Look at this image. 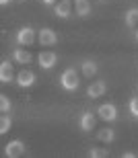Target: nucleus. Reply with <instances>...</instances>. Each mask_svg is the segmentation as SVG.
I'll return each instance as SVG.
<instances>
[{
	"label": "nucleus",
	"mask_w": 138,
	"mask_h": 158,
	"mask_svg": "<svg viewBox=\"0 0 138 158\" xmlns=\"http://www.w3.org/2000/svg\"><path fill=\"white\" fill-rule=\"evenodd\" d=\"M78 74L74 68H66V70L62 72V76H60V86L64 88V90H68V93H72V90H76L78 88Z\"/></svg>",
	"instance_id": "f257e3e1"
},
{
	"label": "nucleus",
	"mask_w": 138,
	"mask_h": 158,
	"mask_svg": "<svg viewBox=\"0 0 138 158\" xmlns=\"http://www.w3.org/2000/svg\"><path fill=\"white\" fill-rule=\"evenodd\" d=\"M97 115H99V119H103V121H115V119H118V107H115L114 103H103V105H99V109H97Z\"/></svg>",
	"instance_id": "f03ea898"
},
{
	"label": "nucleus",
	"mask_w": 138,
	"mask_h": 158,
	"mask_svg": "<svg viewBox=\"0 0 138 158\" xmlns=\"http://www.w3.org/2000/svg\"><path fill=\"white\" fill-rule=\"evenodd\" d=\"M15 39H17L19 45H31L33 41H35V29L33 27H21V29L17 31V35H15Z\"/></svg>",
	"instance_id": "7ed1b4c3"
},
{
	"label": "nucleus",
	"mask_w": 138,
	"mask_h": 158,
	"mask_svg": "<svg viewBox=\"0 0 138 158\" xmlns=\"http://www.w3.org/2000/svg\"><path fill=\"white\" fill-rule=\"evenodd\" d=\"M25 154V142L21 140H12L4 146V156L6 158H19Z\"/></svg>",
	"instance_id": "20e7f679"
},
{
	"label": "nucleus",
	"mask_w": 138,
	"mask_h": 158,
	"mask_svg": "<svg viewBox=\"0 0 138 158\" xmlns=\"http://www.w3.org/2000/svg\"><path fill=\"white\" fill-rule=\"evenodd\" d=\"M37 39H39V43L45 47H52L58 43V33H56L54 29H50V27H45V29L37 31Z\"/></svg>",
	"instance_id": "39448f33"
},
{
	"label": "nucleus",
	"mask_w": 138,
	"mask_h": 158,
	"mask_svg": "<svg viewBox=\"0 0 138 158\" xmlns=\"http://www.w3.org/2000/svg\"><path fill=\"white\" fill-rule=\"evenodd\" d=\"M15 80H17V86H21V88H31L33 86V84H35V74H33V72L31 70H21L17 74V78H15Z\"/></svg>",
	"instance_id": "423d86ee"
},
{
	"label": "nucleus",
	"mask_w": 138,
	"mask_h": 158,
	"mask_svg": "<svg viewBox=\"0 0 138 158\" xmlns=\"http://www.w3.org/2000/svg\"><path fill=\"white\" fill-rule=\"evenodd\" d=\"M105 93H107V84L103 80L91 82L89 88H87V97H89V99H99V97H103Z\"/></svg>",
	"instance_id": "0eeeda50"
},
{
	"label": "nucleus",
	"mask_w": 138,
	"mask_h": 158,
	"mask_svg": "<svg viewBox=\"0 0 138 158\" xmlns=\"http://www.w3.org/2000/svg\"><path fill=\"white\" fill-rule=\"evenodd\" d=\"M39 66H41L43 70H52L56 64H58V56L54 52H41L39 53V58H37Z\"/></svg>",
	"instance_id": "6e6552de"
},
{
	"label": "nucleus",
	"mask_w": 138,
	"mask_h": 158,
	"mask_svg": "<svg viewBox=\"0 0 138 158\" xmlns=\"http://www.w3.org/2000/svg\"><path fill=\"white\" fill-rule=\"evenodd\" d=\"M95 115L91 111H83L80 115H78V127L83 129V131H91V129L95 127Z\"/></svg>",
	"instance_id": "1a4fd4ad"
},
{
	"label": "nucleus",
	"mask_w": 138,
	"mask_h": 158,
	"mask_svg": "<svg viewBox=\"0 0 138 158\" xmlns=\"http://www.w3.org/2000/svg\"><path fill=\"white\" fill-rule=\"evenodd\" d=\"M54 12H56V17H58V19H68V17H70V12H72L70 0H60L58 4H54Z\"/></svg>",
	"instance_id": "9d476101"
},
{
	"label": "nucleus",
	"mask_w": 138,
	"mask_h": 158,
	"mask_svg": "<svg viewBox=\"0 0 138 158\" xmlns=\"http://www.w3.org/2000/svg\"><path fill=\"white\" fill-rule=\"evenodd\" d=\"M0 82H2V84L12 82V66H11L8 60H2V62H0Z\"/></svg>",
	"instance_id": "9b49d317"
},
{
	"label": "nucleus",
	"mask_w": 138,
	"mask_h": 158,
	"mask_svg": "<svg viewBox=\"0 0 138 158\" xmlns=\"http://www.w3.org/2000/svg\"><path fill=\"white\" fill-rule=\"evenodd\" d=\"M74 12L80 19H87L91 15V2L89 0H74Z\"/></svg>",
	"instance_id": "f8f14e48"
},
{
	"label": "nucleus",
	"mask_w": 138,
	"mask_h": 158,
	"mask_svg": "<svg viewBox=\"0 0 138 158\" xmlns=\"http://www.w3.org/2000/svg\"><path fill=\"white\" fill-rule=\"evenodd\" d=\"M12 60L17 62V64H21V66H27L31 62V53L27 52V49H12Z\"/></svg>",
	"instance_id": "ddd939ff"
},
{
	"label": "nucleus",
	"mask_w": 138,
	"mask_h": 158,
	"mask_svg": "<svg viewBox=\"0 0 138 158\" xmlns=\"http://www.w3.org/2000/svg\"><path fill=\"white\" fill-rule=\"evenodd\" d=\"M124 23H126V27H136L138 25V6H132V8L126 10V15H124Z\"/></svg>",
	"instance_id": "4468645a"
},
{
	"label": "nucleus",
	"mask_w": 138,
	"mask_h": 158,
	"mask_svg": "<svg viewBox=\"0 0 138 158\" xmlns=\"http://www.w3.org/2000/svg\"><path fill=\"white\" fill-rule=\"evenodd\" d=\"M80 70H83V74H84L87 78H91V76H95V74H97V70H99V68H97L95 62H91V60H84L83 64H80Z\"/></svg>",
	"instance_id": "2eb2a0df"
},
{
	"label": "nucleus",
	"mask_w": 138,
	"mask_h": 158,
	"mask_svg": "<svg viewBox=\"0 0 138 158\" xmlns=\"http://www.w3.org/2000/svg\"><path fill=\"white\" fill-rule=\"evenodd\" d=\"M97 138H99L101 142H105V144H111V142L115 140V131L109 129V127H105V129H101V131L97 134Z\"/></svg>",
	"instance_id": "dca6fc26"
},
{
	"label": "nucleus",
	"mask_w": 138,
	"mask_h": 158,
	"mask_svg": "<svg viewBox=\"0 0 138 158\" xmlns=\"http://www.w3.org/2000/svg\"><path fill=\"white\" fill-rule=\"evenodd\" d=\"M87 156L89 158H105V156H109V150L107 148H89Z\"/></svg>",
	"instance_id": "f3484780"
},
{
	"label": "nucleus",
	"mask_w": 138,
	"mask_h": 158,
	"mask_svg": "<svg viewBox=\"0 0 138 158\" xmlns=\"http://www.w3.org/2000/svg\"><path fill=\"white\" fill-rule=\"evenodd\" d=\"M11 127H12L11 115H8V113H2V117H0V134H6Z\"/></svg>",
	"instance_id": "a211bd4d"
},
{
	"label": "nucleus",
	"mask_w": 138,
	"mask_h": 158,
	"mask_svg": "<svg viewBox=\"0 0 138 158\" xmlns=\"http://www.w3.org/2000/svg\"><path fill=\"white\" fill-rule=\"evenodd\" d=\"M128 109H130V115H132L134 119H138V97H130Z\"/></svg>",
	"instance_id": "6ab92c4d"
},
{
	"label": "nucleus",
	"mask_w": 138,
	"mask_h": 158,
	"mask_svg": "<svg viewBox=\"0 0 138 158\" xmlns=\"http://www.w3.org/2000/svg\"><path fill=\"white\" fill-rule=\"evenodd\" d=\"M11 107H12L11 99H8L6 94H0V111H2V113H8V111H11Z\"/></svg>",
	"instance_id": "aec40b11"
},
{
	"label": "nucleus",
	"mask_w": 138,
	"mask_h": 158,
	"mask_svg": "<svg viewBox=\"0 0 138 158\" xmlns=\"http://www.w3.org/2000/svg\"><path fill=\"white\" fill-rule=\"evenodd\" d=\"M138 156V152H124L122 154V158H136Z\"/></svg>",
	"instance_id": "412c9836"
},
{
	"label": "nucleus",
	"mask_w": 138,
	"mask_h": 158,
	"mask_svg": "<svg viewBox=\"0 0 138 158\" xmlns=\"http://www.w3.org/2000/svg\"><path fill=\"white\" fill-rule=\"evenodd\" d=\"M45 6H52V4H58V0H41Z\"/></svg>",
	"instance_id": "4be33fe9"
},
{
	"label": "nucleus",
	"mask_w": 138,
	"mask_h": 158,
	"mask_svg": "<svg viewBox=\"0 0 138 158\" xmlns=\"http://www.w3.org/2000/svg\"><path fill=\"white\" fill-rule=\"evenodd\" d=\"M12 0H0V6H6V4H11Z\"/></svg>",
	"instance_id": "5701e85b"
},
{
	"label": "nucleus",
	"mask_w": 138,
	"mask_h": 158,
	"mask_svg": "<svg viewBox=\"0 0 138 158\" xmlns=\"http://www.w3.org/2000/svg\"><path fill=\"white\" fill-rule=\"evenodd\" d=\"M134 37H136V41H138V31H136V33H134Z\"/></svg>",
	"instance_id": "b1692460"
},
{
	"label": "nucleus",
	"mask_w": 138,
	"mask_h": 158,
	"mask_svg": "<svg viewBox=\"0 0 138 158\" xmlns=\"http://www.w3.org/2000/svg\"><path fill=\"white\" fill-rule=\"evenodd\" d=\"M99 2H105V0H99Z\"/></svg>",
	"instance_id": "393cba45"
}]
</instances>
